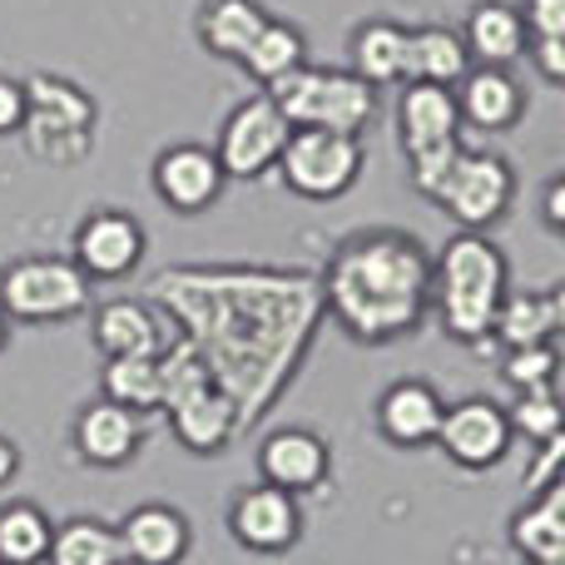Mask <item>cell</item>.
I'll return each instance as SVG.
<instances>
[{
	"mask_svg": "<svg viewBox=\"0 0 565 565\" xmlns=\"http://www.w3.org/2000/svg\"><path fill=\"white\" fill-rule=\"evenodd\" d=\"M6 342H10V318L0 312V352H6Z\"/></svg>",
	"mask_w": 565,
	"mask_h": 565,
	"instance_id": "cell-39",
	"label": "cell"
},
{
	"mask_svg": "<svg viewBox=\"0 0 565 565\" xmlns=\"http://www.w3.org/2000/svg\"><path fill=\"white\" fill-rule=\"evenodd\" d=\"M0 312L10 322H70L89 312V278L60 254H30L0 268Z\"/></svg>",
	"mask_w": 565,
	"mask_h": 565,
	"instance_id": "cell-7",
	"label": "cell"
},
{
	"mask_svg": "<svg viewBox=\"0 0 565 565\" xmlns=\"http://www.w3.org/2000/svg\"><path fill=\"white\" fill-rule=\"evenodd\" d=\"M561 471H565V431H561V437H551V441H536L531 467L521 471V491H526V501L541 497V491H551V487H561V481H565Z\"/></svg>",
	"mask_w": 565,
	"mask_h": 565,
	"instance_id": "cell-33",
	"label": "cell"
},
{
	"mask_svg": "<svg viewBox=\"0 0 565 565\" xmlns=\"http://www.w3.org/2000/svg\"><path fill=\"white\" fill-rule=\"evenodd\" d=\"M95 348L105 358H159L174 342L169 318L149 298H109L95 308Z\"/></svg>",
	"mask_w": 565,
	"mask_h": 565,
	"instance_id": "cell-19",
	"label": "cell"
},
{
	"mask_svg": "<svg viewBox=\"0 0 565 565\" xmlns=\"http://www.w3.org/2000/svg\"><path fill=\"white\" fill-rule=\"evenodd\" d=\"M119 551L125 565H184L194 546V526L174 501H139L119 521Z\"/></svg>",
	"mask_w": 565,
	"mask_h": 565,
	"instance_id": "cell-17",
	"label": "cell"
},
{
	"mask_svg": "<svg viewBox=\"0 0 565 565\" xmlns=\"http://www.w3.org/2000/svg\"><path fill=\"white\" fill-rule=\"evenodd\" d=\"M268 20L274 15H268L258 0H204V6H199V45H204L209 55L238 65L244 50L254 45V35Z\"/></svg>",
	"mask_w": 565,
	"mask_h": 565,
	"instance_id": "cell-25",
	"label": "cell"
},
{
	"mask_svg": "<svg viewBox=\"0 0 565 565\" xmlns=\"http://www.w3.org/2000/svg\"><path fill=\"white\" fill-rule=\"evenodd\" d=\"M288 135H292V125L282 119V109L264 95V89L238 99V105L228 109L218 139H214V154H218V164H224V179L228 184H234V179L238 184H254V179L274 174Z\"/></svg>",
	"mask_w": 565,
	"mask_h": 565,
	"instance_id": "cell-10",
	"label": "cell"
},
{
	"mask_svg": "<svg viewBox=\"0 0 565 565\" xmlns=\"http://www.w3.org/2000/svg\"><path fill=\"white\" fill-rule=\"evenodd\" d=\"M511 292V258L491 234H457L431 254V312L437 328L461 348L491 338L497 308Z\"/></svg>",
	"mask_w": 565,
	"mask_h": 565,
	"instance_id": "cell-3",
	"label": "cell"
},
{
	"mask_svg": "<svg viewBox=\"0 0 565 565\" xmlns=\"http://www.w3.org/2000/svg\"><path fill=\"white\" fill-rule=\"evenodd\" d=\"M507 422H511V437H526L531 447H536V441L561 437L565 417H561L556 387H546V392H516V402L507 407Z\"/></svg>",
	"mask_w": 565,
	"mask_h": 565,
	"instance_id": "cell-31",
	"label": "cell"
},
{
	"mask_svg": "<svg viewBox=\"0 0 565 565\" xmlns=\"http://www.w3.org/2000/svg\"><path fill=\"white\" fill-rule=\"evenodd\" d=\"M20 85H25V125H20L25 154L50 169L85 164L95 154V129H99L95 95L65 75H50V70H35Z\"/></svg>",
	"mask_w": 565,
	"mask_h": 565,
	"instance_id": "cell-5",
	"label": "cell"
},
{
	"mask_svg": "<svg viewBox=\"0 0 565 565\" xmlns=\"http://www.w3.org/2000/svg\"><path fill=\"white\" fill-rule=\"evenodd\" d=\"M511 441L516 437H511V422L501 402L461 397V402H447L431 447L447 451V461L461 471H497L511 457Z\"/></svg>",
	"mask_w": 565,
	"mask_h": 565,
	"instance_id": "cell-11",
	"label": "cell"
},
{
	"mask_svg": "<svg viewBox=\"0 0 565 565\" xmlns=\"http://www.w3.org/2000/svg\"><path fill=\"white\" fill-rule=\"evenodd\" d=\"M228 536L254 556H288L302 541V501L278 487H238L228 497Z\"/></svg>",
	"mask_w": 565,
	"mask_h": 565,
	"instance_id": "cell-14",
	"label": "cell"
},
{
	"mask_svg": "<svg viewBox=\"0 0 565 565\" xmlns=\"http://www.w3.org/2000/svg\"><path fill=\"white\" fill-rule=\"evenodd\" d=\"M561 377V348L546 342V348H511L501 352V382L516 392H546L556 387Z\"/></svg>",
	"mask_w": 565,
	"mask_h": 565,
	"instance_id": "cell-32",
	"label": "cell"
},
{
	"mask_svg": "<svg viewBox=\"0 0 565 565\" xmlns=\"http://www.w3.org/2000/svg\"><path fill=\"white\" fill-rule=\"evenodd\" d=\"M258 477L288 497H312L332 481V447L312 427H274L258 441Z\"/></svg>",
	"mask_w": 565,
	"mask_h": 565,
	"instance_id": "cell-15",
	"label": "cell"
},
{
	"mask_svg": "<svg viewBox=\"0 0 565 565\" xmlns=\"http://www.w3.org/2000/svg\"><path fill=\"white\" fill-rule=\"evenodd\" d=\"M149 184H154L159 204L179 218L209 214V209L224 199L228 179L224 164H218L214 145H199V139H179V145H164L154 154V169H149Z\"/></svg>",
	"mask_w": 565,
	"mask_h": 565,
	"instance_id": "cell-12",
	"label": "cell"
},
{
	"mask_svg": "<svg viewBox=\"0 0 565 565\" xmlns=\"http://www.w3.org/2000/svg\"><path fill=\"white\" fill-rule=\"evenodd\" d=\"M55 521L35 501H6L0 507V565H45Z\"/></svg>",
	"mask_w": 565,
	"mask_h": 565,
	"instance_id": "cell-29",
	"label": "cell"
},
{
	"mask_svg": "<svg viewBox=\"0 0 565 565\" xmlns=\"http://www.w3.org/2000/svg\"><path fill=\"white\" fill-rule=\"evenodd\" d=\"M298 65H308V40H302V30L292 25V20H268L254 35V45L244 50V60H238V70H244L248 79H258L264 89Z\"/></svg>",
	"mask_w": 565,
	"mask_h": 565,
	"instance_id": "cell-28",
	"label": "cell"
},
{
	"mask_svg": "<svg viewBox=\"0 0 565 565\" xmlns=\"http://www.w3.org/2000/svg\"><path fill=\"white\" fill-rule=\"evenodd\" d=\"M99 397L135 412V417L159 412V358H105Z\"/></svg>",
	"mask_w": 565,
	"mask_h": 565,
	"instance_id": "cell-30",
	"label": "cell"
},
{
	"mask_svg": "<svg viewBox=\"0 0 565 565\" xmlns=\"http://www.w3.org/2000/svg\"><path fill=\"white\" fill-rule=\"evenodd\" d=\"M45 565H125L119 551V531L99 516H70L50 536Z\"/></svg>",
	"mask_w": 565,
	"mask_h": 565,
	"instance_id": "cell-27",
	"label": "cell"
},
{
	"mask_svg": "<svg viewBox=\"0 0 565 565\" xmlns=\"http://www.w3.org/2000/svg\"><path fill=\"white\" fill-rule=\"evenodd\" d=\"M565 332V282L551 288H526V292H507V302L497 308L491 338L501 348H546Z\"/></svg>",
	"mask_w": 565,
	"mask_h": 565,
	"instance_id": "cell-21",
	"label": "cell"
},
{
	"mask_svg": "<svg viewBox=\"0 0 565 565\" xmlns=\"http://www.w3.org/2000/svg\"><path fill=\"white\" fill-rule=\"evenodd\" d=\"M322 312L358 348H392L431 318V248L407 228H358L318 268Z\"/></svg>",
	"mask_w": 565,
	"mask_h": 565,
	"instance_id": "cell-2",
	"label": "cell"
},
{
	"mask_svg": "<svg viewBox=\"0 0 565 565\" xmlns=\"http://www.w3.org/2000/svg\"><path fill=\"white\" fill-rule=\"evenodd\" d=\"M541 224H546V234H565V179H546V189H541Z\"/></svg>",
	"mask_w": 565,
	"mask_h": 565,
	"instance_id": "cell-37",
	"label": "cell"
},
{
	"mask_svg": "<svg viewBox=\"0 0 565 565\" xmlns=\"http://www.w3.org/2000/svg\"><path fill=\"white\" fill-rule=\"evenodd\" d=\"M441 412H447V397H441L427 377H397L377 397V412H372V417H377V431L387 447L422 451L437 441Z\"/></svg>",
	"mask_w": 565,
	"mask_h": 565,
	"instance_id": "cell-18",
	"label": "cell"
},
{
	"mask_svg": "<svg viewBox=\"0 0 565 565\" xmlns=\"http://www.w3.org/2000/svg\"><path fill=\"white\" fill-rule=\"evenodd\" d=\"M457 35H461V45H467L471 65L511 70L526 55V25H521L516 6H507V0H481V6H471L467 25H461Z\"/></svg>",
	"mask_w": 565,
	"mask_h": 565,
	"instance_id": "cell-22",
	"label": "cell"
},
{
	"mask_svg": "<svg viewBox=\"0 0 565 565\" xmlns=\"http://www.w3.org/2000/svg\"><path fill=\"white\" fill-rule=\"evenodd\" d=\"M367 169V149L352 135H328V129H292L278 154V179L288 194L308 204H332L352 194Z\"/></svg>",
	"mask_w": 565,
	"mask_h": 565,
	"instance_id": "cell-9",
	"label": "cell"
},
{
	"mask_svg": "<svg viewBox=\"0 0 565 565\" xmlns=\"http://www.w3.org/2000/svg\"><path fill=\"white\" fill-rule=\"evenodd\" d=\"M149 254V234L129 209H95L75 228V254L70 264L89 282H119L129 278Z\"/></svg>",
	"mask_w": 565,
	"mask_h": 565,
	"instance_id": "cell-13",
	"label": "cell"
},
{
	"mask_svg": "<svg viewBox=\"0 0 565 565\" xmlns=\"http://www.w3.org/2000/svg\"><path fill=\"white\" fill-rule=\"evenodd\" d=\"M467 70H471V60H467V45H461L457 30H447V25L407 30V85L457 89Z\"/></svg>",
	"mask_w": 565,
	"mask_h": 565,
	"instance_id": "cell-26",
	"label": "cell"
},
{
	"mask_svg": "<svg viewBox=\"0 0 565 565\" xmlns=\"http://www.w3.org/2000/svg\"><path fill=\"white\" fill-rule=\"evenodd\" d=\"M145 298L169 318L174 338L194 348L244 431L292 392L312 338L328 322L318 268L174 264L154 274Z\"/></svg>",
	"mask_w": 565,
	"mask_h": 565,
	"instance_id": "cell-1",
	"label": "cell"
},
{
	"mask_svg": "<svg viewBox=\"0 0 565 565\" xmlns=\"http://www.w3.org/2000/svg\"><path fill=\"white\" fill-rule=\"evenodd\" d=\"M159 412L169 417L179 447L194 457H218L238 441V412L224 392L209 382L204 362L194 358L189 342H169L159 352Z\"/></svg>",
	"mask_w": 565,
	"mask_h": 565,
	"instance_id": "cell-4",
	"label": "cell"
},
{
	"mask_svg": "<svg viewBox=\"0 0 565 565\" xmlns=\"http://www.w3.org/2000/svg\"><path fill=\"white\" fill-rule=\"evenodd\" d=\"M511 546L526 565H565V481L511 516Z\"/></svg>",
	"mask_w": 565,
	"mask_h": 565,
	"instance_id": "cell-24",
	"label": "cell"
},
{
	"mask_svg": "<svg viewBox=\"0 0 565 565\" xmlns=\"http://www.w3.org/2000/svg\"><path fill=\"white\" fill-rule=\"evenodd\" d=\"M70 441H75V457L85 467L115 471L129 467V461L145 451L149 441V417H135V412L115 407V402L95 397L75 412V427H70Z\"/></svg>",
	"mask_w": 565,
	"mask_h": 565,
	"instance_id": "cell-16",
	"label": "cell"
},
{
	"mask_svg": "<svg viewBox=\"0 0 565 565\" xmlns=\"http://www.w3.org/2000/svg\"><path fill=\"white\" fill-rule=\"evenodd\" d=\"M282 109L292 129H328V135H352L377 119V89H367L352 70H328V65H298L282 79L264 89Z\"/></svg>",
	"mask_w": 565,
	"mask_h": 565,
	"instance_id": "cell-6",
	"label": "cell"
},
{
	"mask_svg": "<svg viewBox=\"0 0 565 565\" xmlns=\"http://www.w3.org/2000/svg\"><path fill=\"white\" fill-rule=\"evenodd\" d=\"M451 95H457L461 125L477 129V135H507V129H516L526 119V89L516 85L511 70L471 65Z\"/></svg>",
	"mask_w": 565,
	"mask_h": 565,
	"instance_id": "cell-20",
	"label": "cell"
},
{
	"mask_svg": "<svg viewBox=\"0 0 565 565\" xmlns=\"http://www.w3.org/2000/svg\"><path fill=\"white\" fill-rule=\"evenodd\" d=\"M431 204L441 214H451V224H461L467 234H491L501 218L516 209V169L497 149H467L451 159L441 189L431 194Z\"/></svg>",
	"mask_w": 565,
	"mask_h": 565,
	"instance_id": "cell-8",
	"label": "cell"
},
{
	"mask_svg": "<svg viewBox=\"0 0 565 565\" xmlns=\"http://www.w3.org/2000/svg\"><path fill=\"white\" fill-rule=\"evenodd\" d=\"M526 55L546 85H565V40H526Z\"/></svg>",
	"mask_w": 565,
	"mask_h": 565,
	"instance_id": "cell-35",
	"label": "cell"
},
{
	"mask_svg": "<svg viewBox=\"0 0 565 565\" xmlns=\"http://www.w3.org/2000/svg\"><path fill=\"white\" fill-rule=\"evenodd\" d=\"M15 477H20V447L6 437V431H0V491H6Z\"/></svg>",
	"mask_w": 565,
	"mask_h": 565,
	"instance_id": "cell-38",
	"label": "cell"
},
{
	"mask_svg": "<svg viewBox=\"0 0 565 565\" xmlns=\"http://www.w3.org/2000/svg\"><path fill=\"white\" fill-rule=\"evenodd\" d=\"M526 40H565V0H526L516 10Z\"/></svg>",
	"mask_w": 565,
	"mask_h": 565,
	"instance_id": "cell-34",
	"label": "cell"
},
{
	"mask_svg": "<svg viewBox=\"0 0 565 565\" xmlns=\"http://www.w3.org/2000/svg\"><path fill=\"white\" fill-rule=\"evenodd\" d=\"M352 75L362 79L367 89H392V85H407V30L397 20H362L352 30Z\"/></svg>",
	"mask_w": 565,
	"mask_h": 565,
	"instance_id": "cell-23",
	"label": "cell"
},
{
	"mask_svg": "<svg viewBox=\"0 0 565 565\" xmlns=\"http://www.w3.org/2000/svg\"><path fill=\"white\" fill-rule=\"evenodd\" d=\"M25 125V85L0 75V135H20Z\"/></svg>",
	"mask_w": 565,
	"mask_h": 565,
	"instance_id": "cell-36",
	"label": "cell"
}]
</instances>
